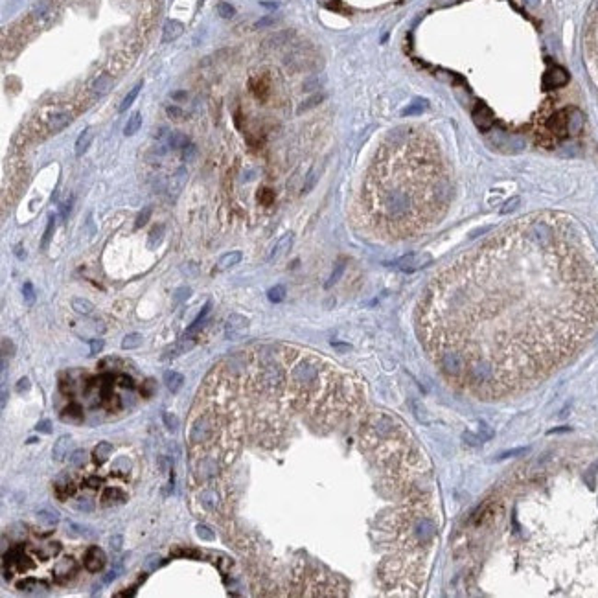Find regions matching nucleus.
Here are the masks:
<instances>
[{
	"instance_id": "1",
	"label": "nucleus",
	"mask_w": 598,
	"mask_h": 598,
	"mask_svg": "<svg viewBox=\"0 0 598 598\" xmlns=\"http://www.w3.org/2000/svg\"><path fill=\"white\" fill-rule=\"evenodd\" d=\"M598 322V264L569 217H525L438 272L418 335L453 387L480 399L529 389Z\"/></svg>"
},
{
	"instance_id": "2",
	"label": "nucleus",
	"mask_w": 598,
	"mask_h": 598,
	"mask_svg": "<svg viewBox=\"0 0 598 598\" xmlns=\"http://www.w3.org/2000/svg\"><path fill=\"white\" fill-rule=\"evenodd\" d=\"M429 262H431V256H429V254L410 252V254H405V256L398 258L392 265L403 272H414V271H418V269H422L424 265H427Z\"/></svg>"
},
{
	"instance_id": "3",
	"label": "nucleus",
	"mask_w": 598,
	"mask_h": 598,
	"mask_svg": "<svg viewBox=\"0 0 598 598\" xmlns=\"http://www.w3.org/2000/svg\"><path fill=\"white\" fill-rule=\"evenodd\" d=\"M247 328H249V320L245 319L243 315L232 313L227 319V324H225V337L230 341H236L245 333Z\"/></svg>"
},
{
	"instance_id": "4",
	"label": "nucleus",
	"mask_w": 598,
	"mask_h": 598,
	"mask_svg": "<svg viewBox=\"0 0 598 598\" xmlns=\"http://www.w3.org/2000/svg\"><path fill=\"white\" fill-rule=\"evenodd\" d=\"M569 81V74L565 72L562 66H552V68L547 70V74L543 76V87L547 91H552V89H558Z\"/></svg>"
},
{
	"instance_id": "5",
	"label": "nucleus",
	"mask_w": 598,
	"mask_h": 598,
	"mask_svg": "<svg viewBox=\"0 0 598 598\" xmlns=\"http://www.w3.org/2000/svg\"><path fill=\"white\" fill-rule=\"evenodd\" d=\"M471 118H473V124L479 127V129H482V131H488V129L495 124L494 112L490 111L484 103H479L475 109H473Z\"/></svg>"
},
{
	"instance_id": "6",
	"label": "nucleus",
	"mask_w": 598,
	"mask_h": 598,
	"mask_svg": "<svg viewBox=\"0 0 598 598\" xmlns=\"http://www.w3.org/2000/svg\"><path fill=\"white\" fill-rule=\"evenodd\" d=\"M105 562H107L105 552L100 549V547H96V545L85 552L83 564H85V567H87V570H91V572H98V570L103 569Z\"/></svg>"
},
{
	"instance_id": "7",
	"label": "nucleus",
	"mask_w": 598,
	"mask_h": 598,
	"mask_svg": "<svg viewBox=\"0 0 598 598\" xmlns=\"http://www.w3.org/2000/svg\"><path fill=\"white\" fill-rule=\"evenodd\" d=\"M72 122V114L66 111H57V112H50L46 116V127H48L50 133H59L63 131L65 127Z\"/></svg>"
},
{
	"instance_id": "8",
	"label": "nucleus",
	"mask_w": 598,
	"mask_h": 598,
	"mask_svg": "<svg viewBox=\"0 0 598 598\" xmlns=\"http://www.w3.org/2000/svg\"><path fill=\"white\" fill-rule=\"evenodd\" d=\"M291 245H293V234L291 232H289V234H284V236L276 241V245L272 247L271 254H269V262H276V260H280L284 254H287V251L291 249Z\"/></svg>"
},
{
	"instance_id": "9",
	"label": "nucleus",
	"mask_w": 598,
	"mask_h": 598,
	"mask_svg": "<svg viewBox=\"0 0 598 598\" xmlns=\"http://www.w3.org/2000/svg\"><path fill=\"white\" fill-rule=\"evenodd\" d=\"M94 136H96V129H94V127H87V129L81 131V134H79L76 140V147H74L76 157H83V153L89 149V146H91V142L94 140Z\"/></svg>"
},
{
	"instance_id": "10",
	"label": "nucleus",
	"mask_w": 598,
	"mask_h": 598,
	"mask_svg": "<svg viewBox=\"0 0 598 598\" xmlns=\"http://www.w3.org/2000/svg\"><path fill=\"white\" fill-rule=\"evenodd\" d=\"M184 33V26H182V22L179 21H167L164 24V30H162V41L164 42H169V41H175V39H179L181 35Z\"/></svg>"
},
{
	"instance_id": "11",
	"label": "nucleus",
	"mask_w": 598,
	"mask_h": 598,
	"mask_svg": "<svg viewBox=\"0 0 598 598\" xmlns=\"http://www.w3.org/2000/svg\"><path fill=\"white\" fill-rule=\"evenodd\" d=\"M74 572H76V564H74L72 558H65V560H61V562L56 565V569H54V574H56L57 582H63L65 578H68L70 574H74Z\"/></svg>"
},
{
	"instance_id": "12",
	"label": "nucleus",
	"mask_w": 598,
	"mask_h": 598,
	"mask_svg": "<svg viewBox=\"0 0 598 598\" xmlns=\"http://www.w3.org/2000/svg\"><path fill=\"white\" fill-rule=\"evenodd\" d=\"M164 383H166L167 390L171 394H177L179 390L182 389V383H184V376L175 372V370H166L164 372Z\"/></svg>"
},
{
	"instance_id": "13",
	"label": "nucleus",
	"mask_w": 598,
	"mask_h": 598,
	"mask_svg": "<svg viewBox=\"0 0 598 598\" xmlns=\"http://www.w3.org/2000/svg\"><path fill=\"white\" fill-rule=\"evenodd\" d=\"M241 258H243V254H241L239 251L227 252V254H223V256L219 258L216 269H217V271H227V269H230V267H234V265L239 264V262H241Z\"/></svg>"
},
{
	"instance_id": "14",
	"label": "nucleus",
	"mask_w": 598,
	"mask_h": 598,
	"mask_svg": "<svg viewBox=\"0 0 598 598\" xmlns=\"http://www.w3.org/2000/svg\"><path fill=\"white\" fill-rule=\"evenodd\" d=\"M111 87H112V77L109 76V74H100V76L91 83V91H92V94L101 96V94H105Z\"/></svg>"
},
{
	"instance_id": "15",
	"label": "nucleus",
	"mask_w": 598,
	"mask_h": 598,
	"mask_svg": "<svg viewBox=\"0 0 598 598\" xmlns=\"http://www.w3.org/2000/svg\"><path fill=\"white\" fill-rule=\"evenodd\" d=\"M111 453H112V444H111V442H98V445L92 449L94 462H96V464H103L105 460L111 457Z\"/></svg>"
},
{
	"instance_id": "16",
	"label": "nucleus",
	"mask_w": 598,
	"mask_h": 598,
	"mask_svg": "<svg viewBox=\"0 0 598 598\" xmlns=\"http://www.w3.org/2000/svg\"><path fill=\"white\" fill-rule=\"evenodd\" d=\"M126 501V494L118 490V488H107L101 495V504L103 506H111L114 502H124Z\"/></svg>"
},
{
	"instance_id": "17",
	"label": "nucleus",
	"mask_w": 598,
	"mask_h": 598,
	"mask_svg": "<svg viewBox=\"0 0 598 598\" xmlns=\"http://www.w3.org/2000/svg\"><path fill=\"white\" fill-rule=\"evenodd\" d=\"M201 504L206 510H216L219 506V495L216 494V490H212V488H206V490H202L201 492Z\"/></svg>"
},
{
	"instance_id": "18",
	"label": "nucleus",
	"mask_w": 598,
	"mask_h": 598,
	"mask_svg": "<svg viewBox=\"0 0 598 598\" xmlns=\"http://www.w3.org/2000/svg\"><path fill=\"white\" fill-rule=\"evenodd\" d=\"M68 445H70V436H68V434L59 436V438H57V442L54 444V449H52V457H54V460H57V462H59V460H63L65 455H66V451H68Z\"/></svg>"
},
{
	"instance_id": "19",
	"label": "nucleus",
	"mask_w": 598,
	"mask_h": 598,
	"mask_svg": "<svg viewBox=\"0 0 598 598\" xmlns=\"http://www.w3.org/2000/svg\"><path fill=\"white\" fill-rule=\"evenodd\" d=\"M410 409H412V414L416 418L420 424H429L431 420H429V414H427V409H425V405L420 401V399H410Z\"/></svg>"
},
{
	"instance_id": "20",
	"label": "nucleus",
	"mask_w": 598,
	"mask_h": 598,
	"mask_svg": "<svg viewBox=\"0 0 598 598\" xmlns=\"http://www.w3.org/2000/svg\"><path fill=\"white\" fill-rule=\"evenodd\" d=\"M167 146L171 149H186L190 146V140L182 133H169L167 134Z\"/></svg>"
},
{
	"instance_id": "21",
	"label": "nucleus",
	"mask_w": 598,
	"mask_h": 598,
	"mask_svg": "<svg viewBox=\"0 0 598 598\" xmlns=\"http://www.w3.org/2000/svg\"><path fill=\"white\" fill-rule=\"evenodd\" d=\"M140 127H142V114L136 111V112H133L131 116H129V120H127L126 129H124V134H126V136H133V134H136V133H138Z\"/></svg>"
},
{
	"instance_id": "22",
	"label": "nucleus",
	"mask_w": 598,
	"mask_h": 598,
	"mask_svg": "<svg viewBox=\"0 0 598 598\" xmlns=\"http://www.w3.org/2000/svg\"><path fill=\"white\" fill-rule=\"evenodd\" d=\"M37 519L44 525H48V527H54L59 523V514H57L56 510H50V508H44V510H39L37 512Z\"/></svg>"
},
{
	"instance_id": "23",
	"label": "nucleus",
	"mask_w": 598,
	"mask_h": 598,
	"mask_svg": "<svg viewBox=\"0 0 598 598\" xmlns=\"http://www.w3.org/2000/svg\"><path fill=\"white\" fill-rule=\"evenodd\" d=\"M72 309L79 315H91L94 311V304L87 299H74L72 300Z\"/></svg>"
},
{
	"instance_id": "24",
	"label": "nucleus",
	"mask_w": 598,
	"mask_h": 598,
	"mask_svg": "<svg viewBox=\"0 0 598 598\" xmlns=\"http://www.w3.org/2000/svg\"><path fill=\"white\" fill-rule=\"evenodd\" d=\"M194 344H195L194 339H186V337H184L179 344H175V346L167 352L166 357H177V355H181V354H186L188 350H192V348H194Z\"/></svg>"
},
{
	"instance_id": "25",
	"label": "nucleus",
	"mask_w": 598,
	"mask_h": 598,
	"mask_svg": "<svg viewBox=\"0 0 598 598\" xmlns=\"http://www.w3.org/2000/svg\"><path fill=\"white\" fill-rule=\"evenodd\" d=\"M140 91H142V81H138V83L134 85V87L131 89V92H129V94H127L126 98H124V101L120 103L118 111H120V112H126L127 109H129V107L133 105V101L136 100V96L140 94Z\"/></svg>"
},
{
	"instance_id": "26",
	"label": "nucleus",
	"mask_w": 598,
	"mask_h": 598,
	"mask_svg": "<svg viewBox=\"0 0 598 598\" xmlns=\"http://www.w3.org/2000/svg\"><path fill=\"white\" fill-rule=\"evenodd\" d=\"M210 307H212V302H206V304H204V307L201 309V313L197 315V317H195V320L192 322V326L186 330V335H192L195 330H199V326L202 324V320L206 319V315L210 313Z\"/></svg>"
},
{
	"instance_id": "27",
	"label": "nucleus",
	"mask_w": 598,
	"mask_h": 598,
	"mask_svg": "<svg viewBox=\"0 0 598 598\" xmlns=\"http://www.w3.org/2000/svg\"><path fill=\"white\" fill-rule=\"evenodd\" d=\"M83 416V409L77 403H70L63 412V420H68V422H77Z\"/></svg>"
},
{
	"instance_id": "28",
	"label": "nucleus",
	"mask_w": 598,
	"mask_h": 598,
	"mask_svg": "<svg viewBox=\"0 0 598 598\" xmlns=\"http://www.w3.org/2000/svg\"><path fill=\"white\" fill-rule=\"evenodd\" d=\"M144 341V337L140 333H129L124 337V341H122V348L124 350H134V348H138Z\"/></svg>"
},
{
	"instance_id": "29",
	"label": "nucleus",
	"mask_w": 598,
	"mask_h": 598,
	"mask_svg": "<svg viewBox=\"0 0 598 598\" xmlns=\"http://www.w3.org/2000/svg\"><path fill=\"white\" fill-rule=\"evenodd\" d=\"M59 550H61V543H48V545H44L42 549H37V554L41 558H54L56 554H59Z\"/></svg>"
},
{
	"instance_id": "30",
	"label": "nucleus",
	"mask_w": 598,
	"mask_h": 598,
	"mask_svg": "<svg viewBox=\"0 0 598 598\" xmlns=\"http://www.w3.org/2000/svg\"><path fill=\"white\" fill-rule=\"evenodd\" d=\"M112 469H114L116 475H126V473H129V469H131V460L127 459V457H120V459L114 460Z\"/></svg>"
},
{
	"instance_id": "31",
	"label": "nucleus",
	"mask_w": 598,
	"mask_h": 598,
	"mask_svg": "<svg viewBox=\"0 0 598 598\" xmlns=\"http://www.w3.org/2000/svg\"><path fill=\"white\" fill-rule=\"evenodd\" d=\"M267 299L271 300L272 304L282 302V300L285 299V287L284 285H274V287H271V289L267 291Z\"/></svg>"
},
{
	"instance_id": "32",
	"label": "nucleus",
	"mask_w": 598,
	"mask_h": 598,
	"mask_svg": "<svg viewBox=\"0 0 598 598\" xmlns=\"http://www.w3.org/2000/svg\"><path fill=\"white\" fill-rule=\"evenodd\" d=\"M54 230H56V217L50 216L48 225H46V230H44V236H42V241H41L42 249H46V247H48L50 239H52V236H54Z\"/></svg>"
},
{
	"instance_id": "33",
	"label": "nucleus",
	"mask_w": 598,
	"mask_h": 598,
	"mask_svg": "<svg viewBox=\"0 0 598 598\" xmlns=\"http://www.w3.org/2000/svg\"><path fill=\"white\" fill-rule=\"evenodd\" d=\"M195 530H197V535L201 539H204V541H216V532L210 527H206V525H197Z\"/></svg>"
},
{
	"instance_id": "34",
	"label": "nucleus",
	"mask_w": 598,
	"mask_h": 598,
	"mask_svg": "<svg viewBox=\"0 0 598 598\" xmlns=\"http://www.w3.org/2000/svg\"><path fill=\"white\" fill-rule=\"evenodd\" d=\"M344 267H346V265H344V260H341L339 264L335 265V269H333V272H332V276H330V280L326 282V289H330V287H332L333 284H337V280L341 278L342 272H344Z\"/></svg>"
},
{
	"instance_id": "35",
	"label": "nucleus",
	"mask_w": 598,
	"mask_h": 598,
	"mask_svg": "<svg viewBox=\"0 0 598 598\" xmlns=\"http://www.w3.org/2000/svg\"><path fill=\"white\" fill-rule=\"evenodd\" d=\"M162 420H164V425L167 427V431L175 432L177 429H179V418L175 416L173 412H167V410H166V412L162 414Z\"/></svg>"
},
{
	"instance_id": "36",
	"label": "nucleus",
	"mask_w": 598,
	"mask_h": 598,
	"mask_svg": "<svg viewBox=\"0 0 598 598\" xmlns=\"http://www.w3.org/2000/svg\"><path fill=\"white\" fill-rule=\"evenodd\" d=\"M462 442H464L466 445H471V447H479V445L482 444L484 440H482V438L479 436V432H469V431H466L464 434H462Z\"/></svg>"
},
{
	"instance_id": "37",
	"label": "nucleus",
	"mask_w": 598,
	"mask_h": 598,
	"mask_svg": "<svg viewBox=\"0 0 598 598\" xmlns=\"http://www.w3.org/2000/svg\"><path fill=\"white\" fill-rule=\"evenodd\" d=\"M22 297H24V302L32 306L35 302V289H33V284L32 282H26V284L22 285Z\"/></svg>"
},
{
	"instance_id": "38",
	"label": "nucleus",
	"mask_w": 598,
	"mask_h": 598,
	"mask_svg": "<svg viewBox=\"0 0 598 598\" xmlns=\"http://www.w3.org/2000/svg\"><path fill=\"white\" fill-rule=\"evenodd\" d=\"M85 460H87V451L85 449H76V451L72 453V457H70V464L74 467H81L85 464Z\"/></svg>"
},
{
	"instance_id": "39",
	"label": "nucleus",
	"mask_w": 598,
	"mask_h": 598,
	"mask_svg": "<svg viewBox=\"0 0 598 598\" xmlns=\"http://www.w3.org/2000/svg\"><path fill=\"white\" fill-rule=\"evenodd\" d=\"M217 13H219V17H223V19H232V17H234V7L230 6V4H227V2H219V4H217Z\"/></svg>"
},
{
	"instance_id": "40",
	"label": "nucleus",
	"mask_w": 598,
	"mask_h": 598,
	"mask_svg": "<svg viewBox=\"0 0 598 598\" xmlns=\"http://www.w3.org/2000/svg\"><path fill=\"white\" fill-rule=\"evenodd\" d=\"M15 354V346L13 342L9 341L7 337H2V357L6 359L7 355H13Z\"/></svg>"
},
{
	"instance_id": "41",
	"label": "nucleus",
	"mask_w": 598,
	"mask_h": 598,
	"mask_svg": "<svg viewBox=\"0 0 598 598\" xmlns=\"http://www.w3.org/2000/svg\"><path fill=\"white\" fill-rule=\"evenodd\" d=\"M479 436H480V438H482V440H484V442H488V440H492V438H494V429H492V427H490V425H486V424H480Z\"/></svg>"
},
{
	"instance_id": "42",
	"label": "nucleus",
	"mask_w": 598,
	"mask_h": 598,
	"mask_svg": "<svg viewBox=\"0 0 598 598\" xmlns=\"http://www.w3.org/2000/svg\"><path fill=\"white\" fill-rule=\"evenodd\" d=\"M149 214H151V208H144V212H140V216L136 217V223H134V227L140 229V227H144L149 219Z\"/></svg>"
},
{
	"instance_id": "43",
	"label": "nucleus",
	"mask_w": 598,
	"mask_h": 598,
	"mask_svg": "<svg viewBox=\"0 0 598 598\" xmlns=\"http://www.w3.org/2000/svg\"><path fill=\"white\" fill-rule=\"evenodd\" d=\"M160 565H162V558H160V556H155V554H153V556H149L146 560V567L149 570H155L157 567H160Z\"/></svg>"
},
{
	"instance_id": "44",
	"label": "nucleus",
	"mask_w": 598,
	"mask_h": 598,
	"mask_svg": "<svg viewBox=\"0 0 598 598\" xmlns=\"http://www.w3.org/2000/svg\"><path fill=\"white\" fill-rule=\"evenodd\" d=\"M79 510H85V512H91L92 508H94V502L91 499H87V497H81V499H77V504H76Z\"/></svg>"
},
{
	"instance_id": "45",
	"label": "nucleus",
	"mask_w": 598,
	"mask_h": 598,
	"mask_svg": "<svg viewBox=\"0 0 598 598\" xmlns=\"http://www.w3.org/2000/svg\"><path fill=\"white\" fill-rule=\"evenodd\" d=\"M122 545H124V537H122V535H112L111 541H109V547H111V550H114V552H118V550L122 549Z\"/></svg>"
},
{
	"instance_id": "46",
	"label": "nucleus",
	"mask_w": 598,
	"mask_h": 598,
	"mask_svg": "<svg viewBox=\"0 0 598 598\" xmlns=\"http://www.w3.org/2000/svg\"><path fill=\"white\" fill-rule=\"evenodd\" d=\"M35 431L44 432V434H48V432H52V424H50V420H41V422H39V424L35 425Z\"/></svg>"
},
{
	"instance_id": "47",
	"label": "nucleus",
	"mask_w": 598,
	"mask_h": 598,
	"mask_svg": "<svg viewBox=\"0 0 598 598\" xmlns=\"http://www.w3.org/2000/svg\"><path fill=\"white\" fill-rule=\"evenodd\" d=\"M425 101H422V100H416V101H414V103L410 105V107H407V109H405L403 111V114H414V112L416 111H420V109H424L425 107Z\"/></svg>"
},
{
	"instance_id": "48",
	"label": "nucleus",
	"mask_w": 598,
	"mask_h": 598,
	"mask_svg": "<svg viewBox=\"0 0 598 598\" xmlns=\"http://www.w3.org/2000/svg\"><path fill=\"white\" fill-rule=\"evenodd\" d=\"M315 182H317V171L313 169V171H309V175H307L306 184H304V192H309V190L315 186Z\"/></svg>"
},
{
	"instance_id": "49",
	"label": "nucleus",
	"mask_w": 598,
	"mask_h": 598,
	"mask_svg": "<svg viewBox=\"0 0 598 598\" xmlns=\"http://www.w3.org/2000/svg\"><path fill=\"white\" fill-rule=\"evenodd\" d=\"M167 116L173 120H182L184 118V112L179 107H167Z\"/></svg>"
},
{
	"instance_id": "50",
	"label": "nucleus",
	"mask_w": 598,
	"mask_h": 598,
	"mask_svg": "<svg viewBox=\"0 0 598 598\" xmlns=\"http://www.w3.org/2000/svg\"><path fill=\"white\" fill-rule=\"evenodd\" d=\"M101 350H103V341H101V339H92V341H91V354L96 355V354H100Z\"/></svg>"
},
{
	"instance_id": "51",
	"label": "nucleus",
	"mask_w": 598,
	"mask_h": 598,
	"mask_svg": "<svg viewBox=\"0 0 598 598\" xmlns=\"http://www.w3.org/2000/svg\"><path fill=\"white\" fill-rule=\"evenodd\" d=\"M190 293H192L190 291V287H181L179 291L175 293V302H182L184 299H188Z\"/></svg>"
},
{
	"instance_id": "52",
	"label": "nucleus",
	"mask_w": 598,
	"mask_h": 598,
	"mask_svg": "<svg viewBox=\"0 0 598 598\" xmlns=\"http://www.w3.org/2000/svg\"><path fill=\"white\" fill-rule=\"evenodd\" d=\"M30 390V379L28 377H22V379H19V383H17V392H19V394H22V392H28Z\"/></svg>"
},
{
	"instance_id": "53",
	"label": "nucleus",
	"mask_w": 598,
	"mask_h": 598,
	"mask_svg": "<svg viewBox=\"0 0 598 598\" xmlns=\"http://www.w3.org/2000/svg\"><path fill=\"white\" fill-rule=\"evenodd\" d=\"M527 451H529V449H525V447H523V449H512V451L502 453L499 459H508V457H517V455H525Z\"/></svg>"
},
{
	"instance_id": "54",
	"label": "nucleus",
	"mask_w": 598,
	"mask_h": 598,
	"mask_svg": "<svg viewBox=\"0 0 598 598\" xmlns=\"http://www.w3.org/2000/svg\"><path fill=\"white\" fill-rule=\"evenodd\" d=\"M517 204H519V199H517V197H515V199H510V201L506 202V204H504V208L501 210L502 214H508V212H512V210L515 208V206H517Z\"/></svg>"
},
{
	"instance_id": "55",
	"label": "nucleus",
	"mask_w": 598,
	"mask_h": 598,
	"mask_svg": "<svg viewBox=\"0 0 598 598\" xmlns=\"http://www.w3.org/2000/svg\"><path fill=\"white\" fill-rule=\"evenodd\" d=\"M85 484H87V486H89V488H92V490H96V488H100V484H101V480L98 479V477H89V479L85 480Z\"/></svg>"
},
{
	"instance_id": "56",
	"label": "nucleus",
	"mask_w": 598,
	"mask_h": 598,
	"mask_svg": "<svg viewBox=\"0 0 598 598\" xmlns=\"http://www.w3.org/2000/svg\"><path fill=\"white\" fill-rule=\"evenodd\" d=\"M118 383H120V387H124V389H131V387H133V379H131V377H127V376H120Z\"/></svg>"
},
{
	"instance_id": "57",
	"label": "nucleus",
	"mask_w": 598,
	"mask_h": 598,
	"mask_svg": "<svg viewBox=\"0 0 598 598\" xmlns=\"http://www.w3.org/2000/svg\"><path fill=\"white\" fill-rule=\"evenodd\" d=\"M118 574H120L118 567H116V569H111L109 572H107V576H105V582L109 584V582H112V580H116V576H118Z\"/></svg>"
},
{
	"instance_id": "58",
	"label": "nucleus",
	"mask_w": 598,
	"mask_h": 598,
	"mask_svg": "<svg viewBox=\"0 0 598 598\" xmlns=\"http://www.w3.org/2000/svg\"><path fill=\"white\" fill-rule=\"evenodd\" d=\"M175 556H197L195 550H175Z\"/></svg>"
},
{
	"instance_id": "59",
	"label": "nucleus",
	"mask_w": 598,
	"mask_h": 598,
	"mask_svg": "<svg viewBox=\"0 0 598 598\" xmlns=\"http://www.w3.org/2000/svg\"><path fill=\"white\" fill-rule=\"evenodd\" d=\"M333 348L335 350H339V352H348V350H352L350 344H342V342H333Z\"/></svg>"
},
{
	"instance_id": "60",
	"label": "nucleus",
	"mask_w": 598,
	"mask_h": 598,
	"mask_svg": "<svg viewBox=\"0 0 598 598\" xmlns=\"http://www.w3.org/2000/svg\"><path fill=\"white\" fill-rule=\"evenodd\" d=\"M68 212H70V201H66V202L63 204V206H61V216H63V219H66Z\"/></svg>"
},
{
	"instance_id": "61",
	"label": "nucleus",
	"mask_w": 598,
	"mask_h": 598,
	"mask_svg": "<svg viewBox=\"0 0 598 598\" xmlns=\"http://www.w3.org/2000/svg\"><path fill=\"white\" fill-rule=\"evenodd\" d=\"M15 254H17V256L21 258V260H24V258H26V252L22 251V247H21V245H19V247H17V249H15Z\"/></svg>"
},
{
	"instance_id": "62",
	"label": "nucleus",
	"mask_w": 598,
	"mask_h": 598,
	"mask_svg": "<svg viewBox=\"0 0 598 598\" xmlns=\"http://www.w3.org/2000/svg\"><path fill=\"white\" fill-rule=\"evenodd\" d=\"M133 595H134V589H131V591H124V593H118V595H116V597H118V598H122V597H133Z\"/></svg>"
},
{
	"instance_id": "63",
	"label": "nucleus",
	"mask_w": 598,
	"mask_h": 598,
	"mask_svg": "<svg viewBox=\"0 0 598 598\" xmlns=\"http://www.w3.org/2000/svg\"><path fill=\"white\" fill-rule=\"evenodd\" d=\"M6 399H7V392H6V389H4L2 390V409L6 407Z\"/></svg>"
},
{
	"instance_id": "64",
	"label": "nucleus",
	"mask_w": 598,
	"mask_h": 598,
	"mask_svg": "<svg viewBox=\"0 0 598 598\" xmlns=\"http://www.w3.org/2000/svg\"><path fill=\"white\" fill-rule=\"evenodd\" d=\"M320 4H324V6H330L332 4V0H319Z\"/></svg>"
}]
</instances>
